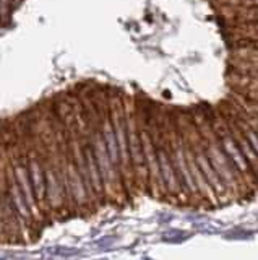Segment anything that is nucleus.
<instances>
[{"label":"nucleus","instance_id":"nucleus-1","mask_svg":"<svg viewBox=\"0 0 258 260\" xmlns=\"http://www.w3.org/2000/svg\"><path fill=\"white\" fill-rule=\"evenodd\" d=\"M214 128V132L217 135V138H219V143L223 146V150L224 153L228 154L229 159L232 161V165L237 168V171L242 174V177H244V181L247 184V187L250 190H252L255 195L258 193V179L256 176L253 174V171L252 168L248 166V162L245 159V156L242 154L240 148H239V145L237 142L234 140V137L231 134V130L228 127V124L226 122H223V124L219 127H213Z\"/></svg>","mask_w":258,"mask_h":260},{"label":"nucleus","instance_id":"nucleus-2","mask_svg":"<svg viewBox=\"0 0 258 260\" xmlns=\"http://www.w3.org/2000/svg\"><path fill=\"white\" fill-rule=\"evenodd\" d=\"M29 158V177H31V185H33L34 199L41 213H47V200H46V171L43 161L36 158L34 154H28Z\"/></svg>","mask_w":258,"mask_h":260},{"label":"nucleus","instance_id":"nucleus-3","mask_svg":"<svg viewBox=\"0 0 258 260\" xmlns=\"http://www.w3.org/2000/svg\"><path fill=\"white\" fill-rule=\"evenodd\" d=\"M232 124H236L239 127V130L242 134H244V137L247 138V142L250 143V146L255 150V153L258 154V132L256 130L248 124V122L242 117V116H237V117H234V119H229Z\"/></svg>","mask_w":258,"mask_h":260},{"label":"nucleus","instance_id":"nucleus-4","mask_svg":"<svg viewBox=\"0 0 258 260\" xmlns=\"http://www.w3.org/2000/svg\"><path fill=\"white\" fill-rule=\"evenodd\" d=\"M242 39L248 41H258V23H244L239 28Z\"/></svg>","mask_w":258,"mask_h":260},{"label":"nucleus","instance_id":"nucleus-5","mask_svg":"<svg viewBox=\"0 0 258 260\" xmlns=\"http://www.w3.org/2000/svg\"><path fill=\"white\" fill-rule=\"evenodd\" d=\"M244 23H258V7H245V12L242 13Z\"/></svg>","mask_w":258,"mask_h":260},{"label":"nucleus","instance_id":"nucleus-6","mask_svg":"<svg viewBox=\"0 0 258 260\" xmlns=\"http://www.w3.org/2000/svg\"><path fill=\"white\" fill-rule=\"evenodd\" d=\"M245 51H250L252 54L242 57V60L247 62L244 69H256L258 70V51H252V49H245Z\"/></svg>","mask_w":258,"mask_h":260},{"label":"nucleus","instance_id":"nucleus-7","mask_svg":"<svg viewBox=\"0 0 258 260\" xmlns=\"http://www.w3.org/2000/svg\"><path fill=\"white\" fill-rule=\"evenodd\" d=\"M250 80H252V78H250ZM244 88H245L244 94H245L247 100H255V101H258V81L256 80H252V83L244 86Z\"/></svg>","mask_w":258,"mask_h":260},{"label":"nucleus","instance_id":"nucleus-8","mask_svg":"<svg viewBox=\"0 0 258 260\" xmlns=\"http://www.w3.org/2000/svg\"><path fill=\"white\" fill-rule=\"evenodd\" d=\"M245 112L250 114V116L255 117L258 120V101H255V100H247Z\"/></svg>","mask_w":258,"mask_h":260},{"label":"nucleus","instance_id":"nucleus-9","mask_svg":"<svg viewBox=\"0 0 258 260\" xmlns=\"http://www.w3.org/2000/svg\"><path fill=\"white\" fill-rule=\"evenodd\" d=\"M244 75L247 78H252V80L258 81V70L256 69H244Z\"/></svg>","mask_w":258,"mask_h":260},{"label":"nucleus","instance_id":"nucleus-10","mask_svg":"<svg viewBox=\"0 0 258 260\" xmlns=\"http://www.w3.org/2000/svg\"><path fill=\"white\" fill-rule=\"evenodd\" d=\"M244 7H258V0H240Z\"/></svg>","mask_w":258,"mask_h":260}]
</instances>
